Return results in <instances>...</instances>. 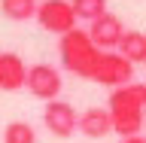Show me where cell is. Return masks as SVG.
I'll list each match as a JSON object with an SVG mask.
<instances>
[{"label":"cell","mask_w":146,"mask_h":143,"mask_svg":"<svg viewBox=\"0 0 146 143\" xmlns=\"http://www.w3.org/2000/svg\"><path fill=\"white\" fill-rule=\"evenodd\" d=\"M25 79H27V64L21 61V55L0 52V88L18 91V88H25Z\"/></svg>","instance_id":"cell-8"},{"label":"cell","mask_w":146,"mask_h":143,"mask_svg":"<svg viewBox=\"0 0 146 143\" xmlns=\"http://www.w3.org/2000/svg\"><path fill=\"white\" fill-rule=\"evenodd\" d=\"M122 143H146L143 134H134V137H122Z\"/></svg>","instance_id":"cell-14"},{"label":"cell","mask_w":146,"mask_h":143,"mask_svg":"<svg viewBox=\"0 0 146 143\" xmlns=\"http://www.w3.org/2000/svg\"><path fill=\"white\" fill-rule=\"evenodd\" d=\"M110 119L119 137H134L146 122V82H128L110 91Z\"/></svg>","instance_id":"cell-1"},{"label":"cell","mask_w":146,"mask_h":143,"mask_svg":"<svg viewBox=\"0 0 146 143\" xmlns=\"http://www.w3.org/2000/svg\"><path fill=\"white\" fill-rule=\"evenodd\" d=\"M125 61H131L137 67V64H146V34H140V31H125V37H122V43H119L116 49Z\"/></svg>","instance_id":"cell-10"},{"label":"cell","mask_w":146,"mask_h":143,"mask_svg":"<svg viewBox=\"0 0 146 143\" xmlns=\"http://www.w3.org/2000/svg\"><path fill=\"white\" fill-rule=\"evenodd\" d=\"M70 6L79 21H94L107 12V0H70Z\"/></svg>","instance_id":"cell-12"},{"label":"cell","mask_w":146,"mask_h":143,"mask_svg":"<svg viewBox=\"0 0 146 143\" xmlns=\"http://www.w3.org/2000/svg\"><path fill=\"white\" fill-rule=\"evenodd\" d=\"M88 37H91V43L98 46L100 52H116L119 43H122V37H125V25H122L119 15L104 12L100 18H94L88 25Z\"/></svg>","instance_id":"cell-7"},{"label":"cell","mask_w":146,"mask_h":143,"mask_svg":"<svg viewBox=\"0 0 146 143\" xmlns=\"http://www.w3.org/2000/svg\"><path fill=\"white\" fill-rule=\"evenodd\" d=\"M113 131V119H110V110L104 107H91L79 116V134L91 137V140H100Z\"/></svg>","instance_id":"cell-9"},{"label":"cell","mask_w":146,"mask_h":143,"mask_svg":"<svg viewBox=\"0 0 146 143\" xmlns=\"http://www.w3.org/2000/svg\"><path fill=\"white\" fill-rule=\"evenodd\" d=\"M36 0H0V12L9 21H31L36 15Z\"/></svg>","instance_id":"cell-11"},{"label":"cell","mask_w":146,"mask_h":143,"mask_svg":"<svg viewBox=\"0 0 146 143\" xmlns=\"http://www.w3.org/2000/svg\"><path fill=\"white\" fill-rule=\"evenodd\" d=\"M3 143H36V131L27 122H12L3 131Z\"/></svg>","instance_id":"cell-13"},{"label":"cell","mask_w":146,"mask_h":143,"mask_svg":"<svg viewBox=\"0 0 146 143\" xmlns=\"http://www.w3.org/2000/svg\"><path fill=\"white\" fill-rule=\"evenodd\" d=\"M25 88L36 100H46V104L58 100V94H61V70L52 67V64H34V67H27Z\"/></svg>","instance_id":"cell-5"},{"label":"cell","mask_w":146,"mask_h":143,"mask_svg":"<svg viewBox=\"0 0 146 143\" xmlns=\"http://www.w3.org/2000/svg\"><path fill=\"white\" fill-rule=\"evenodd\" d=\"M58 55H61L64 70H70L79 79H94V70H98V61H100V49L91 43L88 31L73 27L70 34H64L61 43H58Z\"/></svg>","instance_id":"cell-2"},{"label":"cell","mask_w":146,"mask_h":143,"mask_svg":"<svg viewBox=\"0 0 146 143\" xmlns=\"http://www.w3.org/2000/svg\"><path fill=\"white\" fill-rule=\"evenodd\" d=\"M43 125L55 137H70L79 131V113L67 100H49L43 110Z\"/></svg>","instance_id":"cell-6"},{"label":"cell","mask_w":146,"mask_h":143,"mask_svg":"<svg viewBox=\"0 0 146 143\" xmlns=\"http://www.w3.org/2000/svg\"><path fill=\"white\" fill-rule=\"evenodd\" d=\"M36 21H40V27L43 31H49V34H70L73 27H76V12H73L70 0H43L40 6H36Z\"/></svg>","instance_id":"cell-3"},{"label":"cell","mask_w":146,"mask_h":143,"mask_svg":"<svg viewBox=\"0 0 146 143\" xmlns=\"http://www.w3.org/2000/svg\"><path fill=\"white\" fill-rule=\"evenodd\" d=\"M91 82L107 85V88L128 85V82H134V64L125 61L119 52H100V61H98V70H94Z\"/></svg>","instance_id":"cell-4"}]
</instances>
